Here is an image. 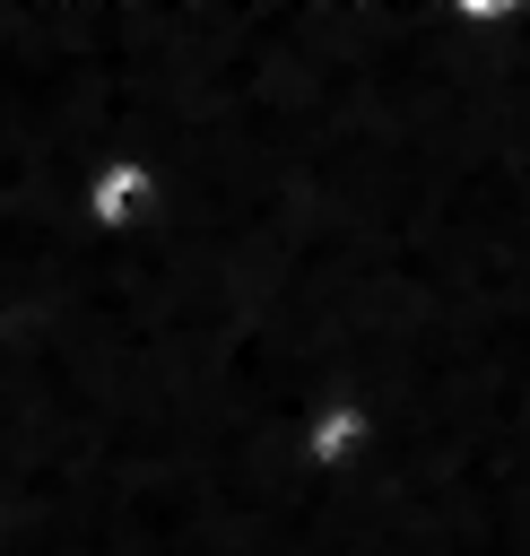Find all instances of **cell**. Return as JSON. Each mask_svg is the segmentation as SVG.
<instances>
[{
	"mask_svg": "<svg viewBox=\"0 0 530 556\" xmlns=\"http://www.w3.org/2000/svg\"><path fill=\"white\" fill-rule=\"evenodd\" d=\"M356 434H365V417H356V408H330V417L313 426V460H339V452H356Z\"/></svg>",
	"mask_w": 530,
	"mask_h": 556,
	"instance_id": "obj_2",
	"label": "cell"
},
{
	"mask_svg": "<svg viewBox=\"0 0 530 556\" xmlns=\"http://www.w3.org/2000/svg\"><path fill=\"white\" fill-rule=\"evenodd\" d=\"M139 191H148V165H113V174H104V182H96L87 200H96V217H104V226H130Z\"/></svg>",
	"mask_w": 530,
	"mask_h": 556,
	"instance_id": "obj_1",
	"label": "cell"
}]
</instances>
